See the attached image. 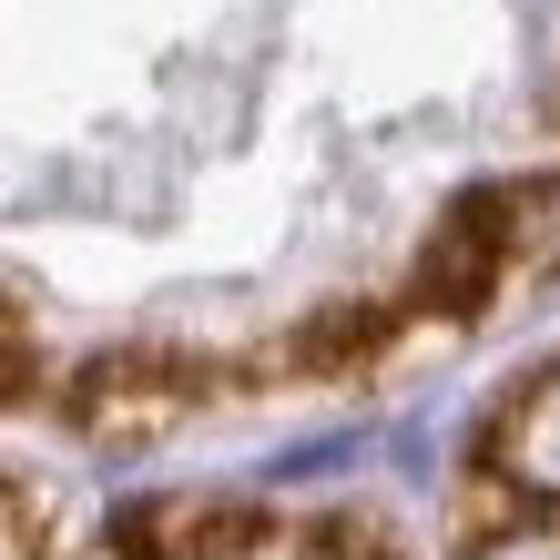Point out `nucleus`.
Returning <instances> with one entry per match:
<instances>
[{"mask_svg":"<svg viewBox=\"0 0 560 560\" xmlns=\"http://www.w3.org/2000/svg\"><path fill=\"white\" fill-rule=\"evenodd\" d=\"M510 276V194H458V205L428 224V255H418V295L448 316H479Z\"/></svg>","mask_w":560,"mask_h":560,"instance_id":"1","label":"nucleus"},{"mask_svg":"<svg viewBox=\"0 0 560 560\" xmlns=\"http://www.w3.org/2000/svg\"><path fill=\"white\" fill-rule=\"evenodd\" d=\"M184 408H194V377H184V368H92V387L72 398L82 439H103V448H143V439H163Z\"/></svg>","mask_w":560,"mask_h":560,"instance_id":"2","label":"nucleus"},{"mask_svg":"<svg viewBox=\"0 0 560 560\" xmlns=\"http://www.w3.org/2000/svg\"><path fill=\"white\" fill-rule=\"evenodd\" d=\"M489 469L510 489H530V500H560V368L540 387H520L510 418L489 428Z\"/></svg>","mask_w":560,"mask_h":560,"instance_id":"3","label":"nucleus"},{"mask_svg":"<svg viewBox=\"0 0 560 560\" xmlns=\"http://www.w3.org/2000/svg\"><path fill=\"white\" fill-rule=\"evenodd\" d=\"M510 245H530L540 266H560V184H540V194H510Z\"/></svg>","mask_w":560,"mask_h":560,"instance_id":"4","label":"nucleus"},{"mask_svg":"<svg viewBox=\"0 0 560 560\" xmlns=\"http://www.w3.org/2000/svg\"><path fill=\"white\" fill-rule=\"evenodd\" d=\"M479 560H560V530H520V540H489Z\"/></svg>","mask_w":560,"mask_h":560,"instance_id":"5","label":"nucleus"},{"mask_svg":"<svg viewBox=\"0 0 560 560\" xmlns=\"http://www.w3.org/2000/svg\"><path fill=\"white\" fill-rule=\"evenodd\" d=\"M21 368H31V357H21V337H11V316H0V398L21 387Z\"/></svg>","mask_w":560,"mask_h":560,"instance_id":"6","label":"nucleus"}]
</instances>
